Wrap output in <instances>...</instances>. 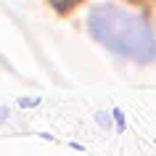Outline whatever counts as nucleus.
<instances>
[{"label":"nucleus","mask_w":156,"mask_h":156,"mask_svg":"<svg viewBox=\"0 0 156 156\" xmlns=\"http://www.w3.org/2000/svg\"><path fill=\"white\" fill-rule=\"evenodd\" d=\"M87 32L98 45L111 50L114 56L135 61V64H151L156 58V37L146 19L138 13L103 3L95 5L87 16Z\"/></svg>","instance_id":"f257e3e1"},{"label":"nucleus","mask_w":156,"mask_h":156,"mask_svg":"<svg viewBox=\"0 0 156 156\" xmlns=\"http://www.w3.org/2000/svg\"><path fill=\"white\" fill-rule=\"evenodd\" d=\"M114 122H116V130L122 132L127 124H124V114H122V108H114Z\"/></svg>","instance_id":"f03ea898"},{"label":"nucleus","mask_w":156,"mask_h":156,"mask_svg":"<svg viewBox=\"0 0 156 156\" xmlns=\"http://www.w3.org/2000/svg\"><path fill=\"white\" fill-rule=\"evenodd\" d=\"M40 103V98H21V106L24 108H29V106H37Z\"/></svg>","instance_id":"7ed1b4c3"},{"label":"nucleus","mask_w":156,"mask_h":156,"mask_svg":"<svg viewBox=\"0 0 156 156\" xmlns=\"http://www.w3.org/2000/svg\"><path fill=\"white\" fill-rule=\"evenodd\" d=\"M95 119L101 122V127H111V124H108V116H106V114H98Z\"/></svg>","instance_id":"20e7f679"}]
</instances>
